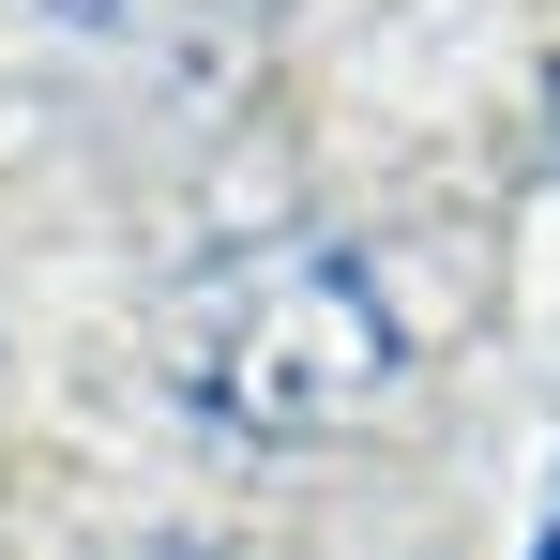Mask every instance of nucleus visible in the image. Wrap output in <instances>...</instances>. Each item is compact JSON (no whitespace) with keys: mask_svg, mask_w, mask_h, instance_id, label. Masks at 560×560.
<instances>
[{"mask_svg":"<svg viewBox=\"0 0 560 560\" xmlns=\"http://www.w3.org/2000/svg\"><path fill=\"white\" fill-rule=\"evenodd\" d=\"M152 364L183 394V424H212L228 455H288V440H334L349 409L394 394L409 318H394V288H378L364 243H334V228H258V243H228V258L183 273Z\"/></svg>","mask_w":560,"mask_h":560,"instance_id":"obj_1","label":"nucleus"},{"mask_svg":"<svg viewBox=\"0 0 560 560\" xmlns=\"http://www.w3.org/2000/svg\"><path fill=\"white\" fill-rule=\"evenodd\" d=\"M515 560H560V500H546V515H530V546H515Z\"/></svg>","mask_w":560,"mask_h":560,"instance_id":"obj_2","label":"nucleus"}]
</instances>
